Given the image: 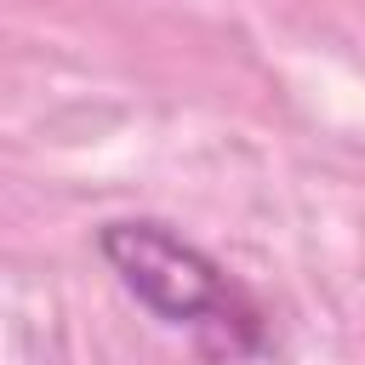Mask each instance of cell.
<instances>
[{
  "mask_svg": "<svg viewBox=\"0 0 365 365\" xmlns=\"http://www.w3.org/2000/svg\"><path fill=\"white\" fill-rule=\"evenodd\" d=\"M97 251L108 257V268L120 274V285L160 314L165 325H194L217 354H251L262 342L257 314L240 302V291L228 285V274L188 245L182 234H171L165 222L148 217H125V222H103Z\"/></svg>",
  "mask_w": 365,
  "mask_h": 365,
  "instance_id": "6da1fadb",
  "label": "cell"
}]
</instances>
